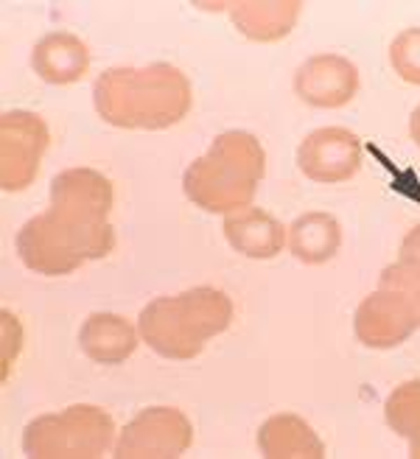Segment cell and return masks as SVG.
<instances>
[{
	"mask_svg": "<svg viewBox=\"0 0 420 459\" xmlns=\"http://www.w3.org/2000/svg\"><path fill=\"white\" fill-rule=\"evenodd\" d=\"M224 230H227L230 244L252 258H269L280 249V244H284V230H280V224L261 211H249L244 216L230 219Z\"/></svg>",
	"mask_w": 420,
	"mask_h": 459,
	"instance_id": "obj_12",
	"label": "cell"
},
{
	"mask_svg": "<svg viewBox=\"0 0 420 459\" xmlns=\"http://www.w3.org/2000/svg\"><path fill=\"white\" fill-rule=\"evenodd\" d=\"M267 456H322V446L311 429L297 418H275L261 429Z\"/></svg>",
	"mask_w": 420,
	"mask_h": 459,
	"instance_id": "obj_13",
	"label": "cell"
},
{
	"mask_svg": "<svg viewBox=\"0 0 420 459\" xmlns=\"http://www.w3.org/2000/svg\"><path fill=\"white\" fill-rule=\"evenodd\" d=\"M99 115L121 129H166L191 109V82L157 62L149 67H112L92 84Z\"/></svg>",
	"mask_w": 420,
	"mask_h": 459,
	"instance_id": "obj_2",
	"label": "cell"
},
{
	"mask_svg": "<svg viewBox=\"0 0 420 459\" xmlns=\"http://www.w3.org/2000/svg\"><path fill=\"white\" fill-rule=\"evenodd\" d=\"M112 418L99 406H70L59 415L34 418L22 431V451L31 459H99L112 443Z\"/></svg>",
	"mask_w": 420,
	"mask_h": 459,
	"instance_id": "obj_5",
	"label": "cell"
},
{
	"mask_svg": "<svg viewBox=\"0 0 420 459\" xmlns=\"http://www.w3.org/2000/svg\"><path fill=\"white\" fill-rule=\"evenodd\" d=\"M4 339H6V353H4V376H6L14 353H20V325L9 311H4Z\"/></svg>",
	"mask_w": 420,
	"mask_h": 459,
	"instance_id": "obj_17",
	"label": "cell"
},
{
	"mask_svg": "<svg viewBox=\"0 0 420 459\" xmlns=\"http://www.w3.org/2000/svg\"><path fill=\"white\" fill-rule=\"evenodd\" d=\"M109 211L112 182L104 174L92 169L57 174L48 213L29 219L14 238L20 261L45 278H62L84 261L109 255L115 247Z\"/></svg>",
	"mask_w": 420,
	"mask_h": 459,
	"instance_id": "obj_1",
	"label": "cell"
},
{
	"mask_svg": "<svg viewBox=\"0 0 420 459\" xmlns=\"http://www.w3.org/2000/svg\"><path fill=\"white\" fill-rule=\"evenodd\" d=\"M79 344L92 361L121 364L135 353L137 336H135V328L129 325V319L99 311L84 319V325L79 331Z\"/></svg>",
	"mask_w": 420,
	"mask_h": 459,
	"instance_id": "obj_11",
	"label": "cell"
},
{
	"mask_svg": "<svg viewBox=\"0 0 420 459\" xmlns=\"http://www.w3.org/2000/svg\"><path fill=\"white\" fill-rule=\"evenodd\" d=\"M300 169L319 182H342L359 169V141L345 129H319L300 149Z\"/></svg>",
	"mask_w": 420,
	"mask_h": 459,
	"instance_id": "obj_8",
	"label": "cell"
},
{
	"mask_svg": "<svg viewBox=\"0 0 420 459\" xmlns=\"http://www.w3.org/2000/svg\"><path fill=\"white\" fill-rule=\"evenodd\" d=\"M45 149H48V126L39 115L14 109L0 118V186L4 191H22L31 186Z\"/></svg>",
	"mask_w": 420,
	"mask_h": 459,
	"instance_id": "obj_6",
	"label": "cell"
},
{
	"mask_svg": "<svg viewBox=\"0 0 420 459\" xmlns=\"http://www.w3.org/2000/svg\"><path fill=\"white\" fill-rule=\"evenodd\" d=\"M232 306L216 289H191L177 297H160L137 316V331L149 348L166 359H194L210 336L230 325Z\"/></svg>",
	"mask_w": 420,
	"mask_h": 459,
	"instance_id": "obj_3",
	"label": "cell"
},
{
	"mask_svg": "<svg viewBox=\"0 0 420 459\" xmlns=\"http://www.w3.org/2000/svg\"><path fill=\"white\" fill-rule=\"evenodd\" d=\"M412 134H415V141L420 143V109L415 112V121H412Z\"/></svg>",
	"mask_w": 420,
	"mask_h": 459,
	"instance_id": "obj_18",
	"label": "cell"
},
{
	"mask_svg": "<svg viewBox=\"0 0 420 459\" xmlns=\"http://www.w3.org/2000/svg\"><path fill=\"white\" fill-rule=\"evenodd\" d=\"M392 62L404 79L420 82V31H407L392 45Z\"/></svg>",
	"mask_w": 420,
	"mask_h": 459,
	"instance_id": "obj_16",
	"label": "cell"
},
{
	"mask_svg": "<svg viewBox=\"0 0 420 459\" xmlns=\"http://www.w3.org/2000/svg\"><path fill=\"white\" fill-rule=\"evenodd\" d=\"M339 247V224L322 213L302 216L292 227V249L297 252V258L319 264L325 258H331Z\"/></svg>",
	"mask_w": 420,
	"mask_h": 459,
	"instance_id": "obj_14",
	"label": "cell"
},
{
	"mask_svg": "<svg viewBox=\"0 0 420 459\" xmlns=\"http://www.w3.org/2000/svg\"><path fill=\"white\" fill-rule=\"evenodd\" d=\"M34 71L48 84H74L90 67L87 45L74 34H48L34 45Z\"/></svg>",
	"mask_w": 420,
	"mask_h": 459,
	"instance_id": "obj_10",
	"label": "cell"
},
{
	"mask_svg": "<svg viewBox=\"0 0 420 459\" xmlns=\"http://www.w3.org/2000/svg\"><path fill=\"white\" fill-rule=\"evenodd\" d=\"M264 174V152L252 134L227 132L214 149L185 171V194L205 211H230L247 204Z\"/></svg>",
	"mask_w": 420,
	"mask_h": 459,
	"instance_id": "obj_4",
	"label": "cell"
},
{
	"mask_svg": "<svg viewBox=\"0 0 420 459\" xmlns=\"http://www.w3.org/2000/svg\"><path fill=\"white\" fill-rule=\"evenodd\" d=\"M191 423L179 409H144L124 429L115 456L118 459H177L191 446Z\"/></svg>",
	"mask_w": 420,
	"mask_h": 459,
	"instance_id": "obj_7",
	"label": "cell"
},
{
	"mask_svg": "<svg viewBox=\"0 0 420 459\" xmlns=\"http://www.w3.org/2000/svg\"><path fill=\"white\" fill-rule=\"evenodd\" d=\"M356 90V67L339 56H317L302 65L297 93L317 107H339Z\"/></svg>",
	"mask_w": 420,
	"mask_h": 459,
	"instance_id": "obj_9",
	"label": "cell"
},
{
	"mask_svg": "<svg viewBox=\"0 0 420 459\" xmlns=\"http://www.w3.org/2000/svg\"><path fill=\"white\" fill-rule=\"evenodd\" d=\"M389 426L412 440V456H420V381L401 386L387 403Z\"/></svg>",
	"mask_w": 420,
	"mask_h": 459,
	"instance_id": "obj_15",
	"label": "cell"
}]
</instances>
